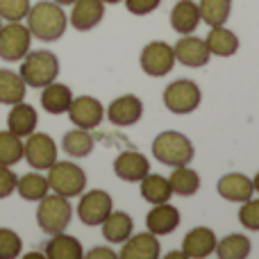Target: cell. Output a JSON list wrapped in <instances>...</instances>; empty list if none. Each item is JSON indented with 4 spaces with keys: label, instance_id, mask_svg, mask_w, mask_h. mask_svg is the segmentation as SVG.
I'll return each mask as SVG.
<instances>
[{
    "label": "cell",
    "instance_id": "8d00e7d4",
    "mask_svg": "<svg viewBox=\"0 0 259 259\" xmlns=\"http://www.w3.org/2000/svg\"><path fill=\"white\" fill-rule=\"evenodd\" d=\"M16 180H18V175L12 170V166L0 164V200H3V198H9L14 191H16Z\"/></svg>",
    "mask_w": 259,
    "mask_h": 259
},
{
    "label": "cell",
    "instance_id": "d590c367",
    "mask_svg": "<svg viewBox=\"0 0 259 259\" xmlns=\"http://www.w3.org/2000/svg\"><path fill=\"white\" fill-rule=\"evenodd\" d=\"M239 223H241L246 230L259 232V198H248L246 202H241Z\"/></svg>",
    "mask_w": 259,
    "mask_h": 259
},
{
    "label": "cell",
    "instance_id": "f546056e",
    "mask_svg": "<svg viewBox=\"0 0 259 259\" xmlns=\"http://www.w3.org/2000/svg\"><path fill=\"white\" fill-rule=\"evenodd\" d=\"M16 191L23 200L27 202H39L44 196L50 193V187H48V180L46 175H39V173H27V175H21L16 180Z\"/></svg>",
    "mask_w": 259,
    "mask_h": 259
},
{
    "label": "cell",
    "instance_id": "5bb4252c",
    "mask_svg": "<svg viewBox=\"0 0 259 259\" xmlns=\"http://www.w3.org/2000/svg\"><path fill=\"white\" fill-rule=\"evenodd\" d=\"M71 16L68 23L77 32H89L96 25H100L105 18V3L103 0H75L71 5Z\"/></svg>",
    "mask_w": 259,
    "mask_h": 259
},
{
    "label": "cell",
    "instance_id": "44dd1931",
    "mask_svg": "<svg viewBox=\"0 0 259 259\" xmlns=\"http://www.w3.org/2000/svg\"><path fill=\"white\" fill-rule=\"evenodd\" d=\"M103 228V237L107 243H123L130 239V234L134 232V221L127 211H109V216L100 223Z\"/></svg>",
    "mask_w": 259,
    "mask_h": 259
},
{
    "label": "cell",
    "instance_id": "ba28073f",
    "mask_svg": "<svg viewBox=\"0 0 259 259\" xmlns=\"http://www.w3.org/2000/svg\"><path fill=\"white\" fill-rule=\"evenodd\" d=\"M23 141V159L34 170H48L57 161V143L46 132H32Z\"/></svg>",
    "mask_w": 259,
    "mask_h": 259
},
{
    "label": "cell",
    "instance_id": "6da1fadb",
    "mask_svg": "<svg viewBox=\"0 0 259 259\" xmlns=\"http://www.w3.org/2000/svg\"><path fill=\"white\" fill-rule=\"evenodd\" d=\"M25 18L30 34L36 36L39 41H46V44L62 39L68 25V16L64 7L53 0H41L36 5H30V12Z\"/></svg>",
    "mask_w": 259,
    "mask_h": 259
},
{
    "label": "cell",
    "instance_id": "ffe728a7",
    "mask_svg": "<svg viewBox=\"0 0 259 259\" xmlns=\"http://www.w3.org/2000/svg\"><path fill=\"white\" fill-rule=\"evenodd\" d=\"M36 123H39V114H36V109L32 107V105L23 103V100L16 103V105H12L9 116H7V130L9 132H14L16 137L25 139L36 130Z\"/></svg>",
    "mask_w": 259,
    "mask_h": 259
},
{
    "label": "cell",
    "instance_id": "7a4b0ae2",
    "mask_svg": "<svg viewBox=\"0 0 259 259\" xmlns=\"http://www.w3.org/2000/svg\"><path fill=\"white\" fill-rule=\"evenodd\" d=\"M152 155H155V159L159 164L175 168V166L191 164L196 148H193L191 139L187 134L175 132V130H164L152 141Z\"/></svg>",
    "mask_w": 259,
    "mask_h": 259
},
{
    "label": "cell",
    "instance_id": "836d02e7",
    "mask_svg": "<svg viewBox=\"0 0 259 259\" xmlns=\"http://www.w3.org/2000/svg\"><path fill=\"white\" fill-rule=\"evenodd\" d=\"M23 250V241L14 230L0 228V259H16Z\"/></svg>",
    "mask_w": 259,
    "mask_h": 259
},
{
    "label": "cell",
    "instance_id": "e575fe53",
    "mask_svg": "<svg viewBox=\"0 0 259 259\" xmlns=\"http://www.w3.org/2000/svg\"><path fill=\"white\" fill-rule=\"evenodd\" d=\"M30 12V0H0V18L3 21H23Z\"/></svg>",
    "mask_w": 259,
    "mask_h": 259
},
{
    "label": "cell",
    "instance_id": "603a6c76",
    "mask_svg": "<svg viewBox=\"0 0 259 259\" xmlns=\"http://www.w3.org/2000/svg\"><path fill=\"white\" fill-rule=\"evenodd\" d=\"M71 100H73L71 87L59 84V82H50V84H46L44 91H41V107L48 114H53V116L66 114Z\"/></svg>",
    "mask_w": 259,
    "mask_h": 259
},
{
    "label": "cell",
    "instance_id": "d4e9b609",
    "mask_svg": "<svg viewBox=\"0 0 259 259\" xmlns=\"http://www.w3.org/2000/svg\"><path fill=\"white\" fill-rule=\"evenodd\" d=\"M44 255L48 259H82L84 252H82V243L75 237H71L66 232H57L46 243Z\"/></svg>",
    "mask_w": 259,
    "mask_h": 259
},
{
    "label": "cell",
    "instance_id": "ee69618b",
    "mask_svg": "<svg viewBox=\"0 0 259 259\" xmlns=\"http://www.w3.org/2000/svg\"><path fill=\"white\" fill-rule=\"evenodd\" d=\"M0 27H3V18H0Z\"/></svg>",
    "mask_w": 259,
    "mask_h": 259
},
{
    "label": "cell",
    "instance_id": "9c48e42d",
    "mask_svg": "<svg viewBox=\"0 0 259 259\" xmlns=\"http://www.w3.org/2000/svg\"><path fill=\"white\" fill-rule=\"evenodd\" d=\"M139 64H141V71L150 77L168 75L175 66L173 46H168L166 41H150V44L141 50Z\"/></svg>",
    "mask_w": 259,
    "mask_h": 259
},
{
    "label": "cell",
    "instance_id": "74e56055",
    "mask_svg": "<svg viewBox=\"0 0 259 259\" xmlns=\"http://www.w3.org/2000/svg\"><path fill=\"white\" fill-rule=\"evenodd\" d=\"M127 7L130 14H134V16H146V14L155 12L157 7L161 5V0H123Z\"/></svg>",
    "mask_w": 259,
    "mask_h": 259
},
{
    "label": "cell",
    "instance_id": "4dcf8cb0",
    "mask_svg": "<svg viewBox=\"0 0 259 259\" xmlns=\"http://www.w3.org/2000/svg\"><path fill=\"white\" fill-rule=\"evenodd\" d=\"M250 239L246 234H228L221 241H216V255L221 259H246L250 257Z\"/></svg>",
    "mask_w": 259,
    "mask_h": 259
},
{
    "label": "cell",
    "instance_id": "e0dca14e",
    "mask_svg": "<svg viewBox=\"0 0 259 259\" xmlns=\"http://www.w3.org/2000/svg\"><path fill=\"white\" fill-rule=\"evenodd\" d=\"M121 259H157L161 252L159 239L152 232H141V234H130V239L121 243Z\"/></svg>",
    "mask_w": 259,
    "mask_h": 259
},
{
    "label": "cell",
    "instance_id": "f35d334b",
    "mask_svg": "<svg viewBox=\"0 0 259 259\" xmlns=\"http://www.w3.org/2000/svg\"><path fill=\"white\" fill-rule=\"evenodd\" d=\"M87 259H116L118 255L114 250H109V248H105V246H98V248H91L89 252L84 255Z\"/></svg>",
    "mask_w": 259,
    "mask_h": 259
},
{
    "label": "cell",
    "instance_id": "7c38bea8",
    "mask_svg": "<svg viewBox=\"0 0 259 259\" xmlns=\"http://www.w3.org/2000/svg\"><path fill=\"white\" fill-rule=\"evenodd\" d=\"M175 62H180L187 68H202L209 62V48H207L205 39L193 34H182V39L173 46Z\"/></svg>",
    "mask_w": 259,
    "mask_h": 259
},
{
    "label": "cell",
    "instance_id": "4316f807",
    "mask_svg": "<svg viewBox=\"0 0 259 259\" xmlns=\"http://www.w3.org/2000/svg\"><path fill=\"white\" fill-rule=\"evenodd\" d=\"M25 89L27 84L23 82L21 73L0 68V105H16L25 100Z\"/></svg>",
    "mask_w": 259,
    "mask_h": 259
},
{
    "label": "cell",
    "instance_id": "b9f144b4",
    "mask_svg": "<svg viewBox=\"0 0 259 259\" xmlns=\"http://www.w3.org/2000/svg\"><path fill=\"white\" fill-rule=\"evenodd\" d=\"M252 189H255V193H259V173L255 175V180H252Z\"/></svg>",
    "mask_w": 259,
    "mask_h": 259
},
{
    "label": "cell",
    "instance_id": "ac0fdd59",
    "mask_svg": "<svg viewBox=\"0 0 259 259\" xmlns=\"http://www.w3.org/2000/svg\"><path fill=\"white\" fill-rule=\"evenodd\" d=\"M216 234L209 228H193L191 232H187V237L182 239V250L187 259H205L214 255L216 250Z\"/></svg>",
    "mask_w": 259,
    "mask_h": 259
},
{
    "label": "cell",
    "instance_id": "30bf717a",
    "mask_svg": "<svg viewBox=\"0 0 259 259\" xmlns=\"http://www.w3.org/2000/svg\"><path fill=\"white\" fill-rule=\"evenodd\" d=\"M114 209V200L107 191L103 189H94L89 193H82L80 202H77V219L89 228H98L109 211Z\"/></svg>",
    "mask_w": 259,
    "mask_h": 259
},
{
    "label": "cell",
    "instance_id": "5b68a950",
    "mask_svg": "<svg viewBox=\"0 0 259 259\" xmlns=\"http://www.w3.org/2000/svg\"><path fill=\"white\" fill-rule=\"evenodd\" d=\"M71 219H73V207L68 202V198L64 196H44L39 200V207H36V225L44 230L46 234H57V232H64V230L71 225Z\"/></svg>",
    "mask_w": 259,
    "mask_h": 259
},
{
    "label": "cell",
    "instance_id": "484cf974",
    "mask_svg": "<svg viewBox=\"0 0 259 259\" xmlns=\"http://www.w3.org/2000/svg\"><path fill=\"white\" fill-rule=\"evenodd\" d=\"M141 196L146 202L150 205H161V202H168L170 196H173V189L168 184V178L164 175H157V173H148L146 178L141 180Z\"/></svg>",
    "mask_w": 259,
    "mask_h": 259
},
{
    "label": "cell",
    "instance_id": "1f68e13d",
    "mask_svg": "<svg viewBox=\"0 0 259 259\" xmlns=\"http://www.w3.org/2000/svg\"><path fill=\"white\" fill-rule=\"evenodd\" d=\"M198 9H200V21H205L209 27L225 25L232 12V0H200Z\"/></svg>",
    "mask_w": 259,
    "mask_h": 259
},
{
    "label": "cell",
    "instance_id": "277c9868",
    "mask_svg": "<svg viewBox=\"0 0 259 259\" xmlns=\"http://www.w3.org/2000/svg\"><path fill=\"white\" fill-rule=\"evenodd\" d=\"M48 187L53 193L64 198H77L87 189V173L75 161H55L48 168Z\"/></svg>",
    "mask_w": 259,
    "mask_h": 259
},
{
    "label": "cell",
    "instance_id": "8fae6325",
    "mask_svg": "<svg viewBox=\"0 0 259 259\" xmlns=\"http://www.w3.org/2000/svg\"><path fill=\"white\" fill-rule=\"evenodd\" d=\"M66 114L73 125L89 130V132L98 127L105 118L103 105H100V100H96L94 96H77V98H73Z\"/></svg>",
    "mask_w": 259,
    "mask_h": 259
},
{
    "label": "cell",
    "instance_id": "cb8c5ba5",
    "mask_svg": "<svg viewBox=\"0 0 259 259\" xmlns=\"http://www.w3.org/2000/svg\"><path fill=\"white\" fill-rule=\"evenodd\" d=\"M205 44L209 48V55L214 57H232L239 50V36L225 25H216L209 30Z\"/></svg>",
    "mask_w": 259,
    "mask_h": 259
},
{
    "label": "cell",
    "instance_id": "8992f818",
    "mask_svg": "<svg viewBox=\"0 0 259 259\" xmlns=\"http://www.w3.org/2000/svg\"><path fill=\"white\" fill-rule=\"evenodd\" d=\"M161 98H164V107L170 114L184 116V114H191L200 107L202 91L193 80H184L182 77V80H175L173 84L166 87Z\"/></svg>",
    "mask_w": 259,
    "mask_h": 259
},
{
    "label": "cell",
    "instance_id": "52a82bcc",
    "mask_svg": "<svg viewBox=\"0 0 259 259\" xmlns=\"http://www.w3.org/2000/svg\"><path fill=\"white\" fill-rule=\"evenodd\" d=\"M32 46V34L21 21H9L0 27V59L5 62H21Z\"/></svg>",
    "mask_w": 259,
    "mask_h": 259
},
{
    "label": "cell",
    "instance_id": "2e32d148",
    "mask_svg": "<svg viewBox=\"0 0 259 259\" xmlns=\"http://www.w3.org/2000/svg\"><path fill=\"white\" fill-rule=\"evenodd\" d=\"M180 209L170 202H161V205H152V209L146 216V230L152 232L155 237H164L178 230L180 225Z\"/></svg>",
    "mask_w": 259,
    "mask_h": 259
},
{
    "label": "cell",
    "instance_id": "4fadbf2b",
    "mask_svg": "<svg viewBox=\"0 0 259 259\" xmlns=\"http://www.w3.org/2000/svg\"><path fill=\"white\" fill-rule=\"evenodd\" d=\"M143 116V103L139 96L134 94H125V96H118L116 100H112L107 109V118L112 125L116 127H130L134 123H139Z\"/></svg>",
    "mask_w": 259,
    "mask_h": 259
},
{
    "label": "cell",
    "instance_id": "83f0119b",
    "mask_svg": "<svg viewBox=\"0 0 259 259\" xmlns=\"http://www.w3.org/2000/svg\"><path fill=\"white\" fill-rule=\"evenodd\" d=\"M168 184H170L175 196L189 198V196H196L198 189H200V175H198L189 164L175 166L170 178H168Z\"/></svg>",
    "mask_w": 259,
    "mask_h": 259
},
{
    "label": "cell",
    "instance_id": "f1b7e54d",
    "mask_svg": "<svg viewBox=\"0 0 259 259\" xmlns=\"http://www.w3.org/2000/svg\"><path fill=\"white\" fill-rule=\"evenodd\" d=\"M94 137H91L89 130H82V127H75L71 130V132L64 134L62 139V148L64 152H66L68 157H75V159H80V157H89L91 152H94Z\"/></svg>",
    "mask_w": 259,
    "mask_h": 259
},
{
    "label": "cell",
    "instance_id": "60d3db41",
    "mask_svg": "<svg viewBox=\"0 0 259 259\" xmlns=\"http://www.w3.org/2000/svg\"><path fill=\"white\" fill-rule=\"evenodd\" d=\"M53 3L62 5V7H68V5H73V3H75V0H53Z\"/></svg>",
    "mask_w": 259,
    "mask_h": 259
},
{
    "label": "cell",
    "instance_id": "3957f363",
    "mask_svg": "<svg viewBox=\"0 0 259 259\" xmlns=\"http://www.w3.org/2000/svg\"><path fill=\"white\" fill-rule=\"evenodd\" d=\"M21 77L32 89H44L46 84L57 80L59 75V59L50 50H34L21 59Z\"/></svg>",
    "mask_w": 259,
    "mask_h": 259
},
{
    "label": "cell",
    "instance_id": "d6a6232c",
    "mask_svg": "<svg viewBox=\"0 0 259 259\" xmlns=\"http://www.w3.org/2000/svg\"><path fill=\"white\" fill-rule=\"evenodd\" d=\"M23 159V139L16 137L14 132L5 130L0 132V164L14 166Z\"/></svg>",
    "mask_w": 259,
    "mask_h": 259
},
{
    "label": "cell",
    "instance_id": "ab89813d",
    "mask_svg": "<svg viewBox=\"0 0 259 259\" xmlns=\"http://www.w3.org/2000/svg\"><path fill=\"white\" fill-rule=\"evenodd\" d=\"M166 259H187V255H184V250H175V252H168Z\"/></svg>",
    "mask_w": 259,
    "mask_h": 259
},
{
    "label": "cell",
    "instance_id": "7bdbcfd3",
    "mask_svg": "<svg viewBox=\"0 0 259 259\" xmlns=\"http://www.w3.org/2000/svg\"><path fill=\"white\" fill-rule=\"evenodd\" d=\"M105 5H118V3H123V0H103Z\"/></svg>",
    "mask_w": 259,
    "mask_h": 259
},
{
    "label": "cell",
    "instance_id": "9a60e30c",
    "mask_svg": "<svg viewBox=\"0 0 259 259\" xmlns=\"http://www.w3.org/2000/svg\"><path fill=\"white\" fill-rule=\"evenodd\" d=\"M114 173L123 182H141L150 173V161L139 150H125L114 159Z\"/></svg>",
    "mask_w": 259,
    "mask_h": 259
},
{
    "label": "cell",
    "instance_id": "7402d4cb",
    "mask_svg": "<svg viewBox=\"0 0 259 259\" xmlns=\"http://www.w3.org/2000/svg\"><path fill=\"white\" fill-rule=\"evenodd\" d=\"M200 25V9L193 0H180L170 9V27L178 34H191Z\"/></svg>",
    "mask_w": 259,
    "mask_h": 259
},
{
    "label": "cell",
    "instance_id": "d6986e66",
    "mask_svg": "<svg viewBox=\"0 0 259 259\" xmlns=\"http://www.w3.org/2000/svg\"><path fill=\"white\" fill-rule=\"evenodd\" d=\"M216 191H219V196L223 198V200L228 202H246L248 198H252V193H255V189H252V180L246 178V175L241 173H225L223 178L219 180V184H216Z\"/></svg>",
    "mask_w": 259,
    "mask_h": 259
}]
</instances>
